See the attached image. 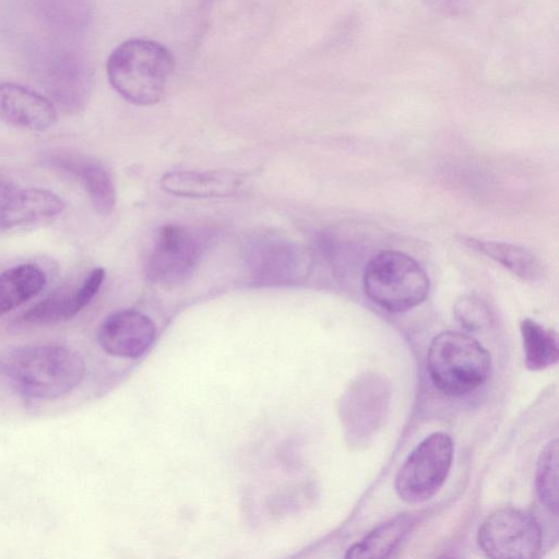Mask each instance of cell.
Masks as SVG:
<instances>
[{"label":"cell","mask_w":559,"mask_h":559,"mask_svg":"<svg viewBox=\"0 0 559 559\" xmlns=\"http://www.w3.org/2000/svg\"><path fill=\"white\" fill-rule=\"evenodd\" d=\"M85 362L75 349L59 344H34L0 354V374L16 392L36 400L71 393L83 380Z\"/></svg>","instance_id":"obj_1"},{"label":"cell","mask_w":559,"mask_h":559,"mask_svg":"<svg viewBox=\"0 0 559 559\" xmlns=\"http://www.w3.org/2000/svg\"><path fill=\"white\" fill-rule=\"evenodd\" d=\"M174 68L171 51L160 43L144 38L121 43L106 63L112 88L138 106H150L160 100Z\"/></svg>","instance_id":"obj_2"},{"label":"cell","mask_w":559,"mask_h":559,"mask_svg":"<svg viewBox=\"0 0 559 559\" xmlns=\"http://www.w3.org/2000/svg\"><path fill=\"white\" fill-rule=\"evenodd\" d=\"M491 357L474 337L454 331L436 335L428 348L427 370L444 394L462 396L483 385L489 377Z\"/></svg>","instance_id":"obj_3"},{"label":"cell","mask_w":559,"mask_h":559,"mask_svg":"<svg viewBox=\"0 0 559 559\" xmlns=\"http://www.w3.org/2000/svg\"><path fill=\"white\" fill-rule=\"evenodd\" d=\"M362 288L378 307L399 313L417 307L427 298L430 281L413 257L399 250H383L367 263Z\"/></svg>","instance_id":"obj_4"},{"label":"cell","mask_w":559,"mask_h":559,"mask_svg":"<svg viewBox=\"0 0 559 559\" xmlns=\"http://www.w3.org/2000/svg\"><path fill=\"white\" fill-rule=\"evenodd\" d=\"M452 438L442 431L427 436L408 454L400 467L394 487L408 503L429 500L444 484L452 465Z\"/></svg>","instance_id":"obj_5"},{"label":"cell","mask_w":559,"mask_h":559,"mask_svg":"<svg viewBox=\"0 0 559 559\" xmlns=\"http://www.w3.org/2000/svg\"><path fill=\"white\" fill-rule=\"evenodd\" d=\"M210 236L203 229L166 225L162 227L146 261V276L154 283L173 285L186 281L202 259Z\"/></svg>","instance_id":"obj_6"},{"label":"cell","mask_w":559,"mask_h":559,"mask_svg":"<svg viewBox=\"0 0 559 559\" xmlns=\"http://www.w3.org/2000/svg\"><path fill=\"white\" fill-rule=\"evenodd\" d=\"M477 542L490 558L532 559L540 555L543 528L531 513L501 508L490 513L480 524Z\"/></svg>","instance_id":"obj_7"},{"label":"cell","mask_w":559,"mask_h":559,"mask_svg":"<svg viewBox=\"0 0 559 559\" xmlns=\"http://www.w3.org/2000/svg\"><path fill=\"white\" fill-rule=\"evenodd\" d=\"M312 254L302 246L274 237L252 239L246 247V269L257 285H284L306 277Z\"/></svg>","instance_id":"obj_8"},{"label":"cell","mask_w":559,"mask_h":559,"mask_svg":"<svg viewBox=\"0 0 559 559\" xmlns=\"http://www.w3.org/2000/svg\"><path fill=\"white\" fill-rule=\"evenodd\" d=\"M391 400L390 383L376 373L356 379L343 402V421L349 441L366 444L380 428Z\"/></svg>","instance_id":"obj_9"},{"label":"cell","mask_w":559,"mask_h":559,"mask_svg":"<svg viewBox=\"0 0 559 559\" xmlns=\"http://www.w3.org/2000/svg\"><path fill=\"white\" fill-rule=\"evenodd\" d=\"M40 68V80L49 99L67 112L79 111L92 88L88 63L78 49L58 48L48 51Z\"/></svg>","instance_id":"obj_10"},{"label":"cell","mask_w":559,"mask_h":559,"mask_svg":"<svg viewBox=\"0 0 559 559\" xmlns=\"http://www.w3.org/2000/svg\"><path fill=\"white\" fill-rule=\"evenodd\" d=\"M102 348L117 357L138 358L155 338L153 321L134 309H122L109 314L98 329Z\"/></svg>","instance_id":"obj_11"},{"label":"cell","mask_w":559,"mask_h":559,"mask_svg":"<svg viewBox=\"0 0 559 559\" xmlns=\"http://www.w3.org/2000/svg\"><path fill=\"white\" fill-rule=\"evenodd\" d=\"M105 270L94 269L76 288L57 292L25 311L15 322L17 329L38 328L67 321L84 309L99 290Z\"/></svg>","instance_id":"obj_12"},{"label":"cell","mask_w":559,"mask_h":559,"mask_svg":"<svg viewBox=\"0 0 559 559\" xmlns=\"http://www.w3.org/2000/svg\"><path fill=\"white\" fill-rule=\"evenodd\" d=\"M0 120L15 128L44 131L57 120V109L46 96L11 82L0 83Z\"/></svg>","instance_id":"obj_13"},{"label":"cell","mask_w":559,"mask_h":559,"mask_svg":"<svg viewBox=\"0 0 559 559\" xmlns=\"http://www.w3.org/2000/svg\"><path fill=\"white\" fill-rule=\"evenodd\" d=\"M46 162L71 174L86 190L94 209L102 215L112 212L116 204L115 185L108 169L99 162L72 153H52Z\"/></svg>","instance_id":"obj_14"},{"label":"cell","mask_w":559,"mask_h":559,"mask_svg":"<svg viewBox=\"0 0 559 559\" xmlns=\"http://www.w3.org/2000/svg\"><path fill=\"white\" fill-rule=\"evenodd\" d=\"M245 178L228 170H179L160 177V187L169 194L185 198H225L235 195Z\"/></svg>","instance_id":"obj_15"},{"label":"cell","mask_w":559,"mask_h":559,"mask_svg":"<svg viewBox=\"0 0 559 559\" xmlns=\"http://www.w3.org/2000/svg\"><path fill=\"white\" fill-rule=\"evenodd\" d=\"M64 201L40 188L12 190L0 205V227L12 228L60 214Z\"/></svg>","instance_id":"obj_16"},{"label":"cell","mask_w":559,"mask_h":559,"mask_svg":"<svg viewBox=\"0 0 559 559\" xmlns=\"http://www.w3.org/2000/svg\"><path fill=\"white\" fill-rule=\"evenodd\" d=\"M463 242L490 258L523 281L536 282L544 275V266L531 250L510 242L464 237Z\"/></svg>","instance_id":"obj_17"},{"label":"cell","mask_w":559,"mask_h":559,"mask_svg":"<svg viewBox=\"0 0 559 559\" xmlns=\"http://www.w3.org/2000/svg\"><path fill=\"white\" fill-rule=\"evenodd\" d=\"M46 283L45 273L34 264L15 265L0 273V316L37 295Z\"/></svg>","instance_id":"obj_18"},{"label":"cell","mask_w":559,"mask_h":559,"mask_svg":"<svg viewBox=\"0 0 559 559\" xmlns=\"http://www.w3.org/2000/svg\"><path fill=\"white\" fill-rule=\"evenodd\" d=\"M414 524L409 514H401L381 523L361 540L348 548L346 558H384L399 546Z\"/></svg>","instance_id":"obj_19"},{"label":"cell","mask_w":559,"mask_h":559,"mask_svg":"<svg viewBox=\"0 0 559 559\" xmlns=\"http://www.w3.org/2000/svg\"><path fill=\"white\" fill-rule=\"evenodd\" d=\"M525 366L537 371L555 365L559 356L558 337L555 331L537 321L525 318L520 323Z\"/></svg>","instance_id":"obj_20"},{"label":"cell","mask_w":559,"mask_h":559,"mask_svg":"<svg viewBox=\"0 0 559 559\" xmlns=\"http://www.w3.org/2000/svg\"><path fill=\"white\" fill-rule=\"evenodd\" d=\"M536 493L555 516L558 512V442L549 441L539 454L536 467Z\"/></svg>","instance_id":"obj_21"},{"label":"cell","mask_w":559,"mask_h":559,"mask_svg":"<svg viewBox=\"0 0 559 559\" xmlns=\"http://www.w3.org/2000/svg\"><path fill=\"white\" fill-rule=\"evenodd\" d=\"M456 321L469 332H483L490 328L492 314L487 304L475 295H463L453 306Z\"/></svg>","instance_id":"obj_22"},{"label":"cell","mask_w":559,"mask_h":559,"mask_svg":"<svg viewBox=\"0 0 559 559\" xmlns=\"http://www.w3.org/2000/svg\"><path fill=\"white\" fill-rule=\"evenodd\" d=\"M431 9L443 13L462 11L472 0H425Z\"/></svg>","instance_id":"obj_23"},{"label":"cell","mask_w":559,"mask_h":559,"mask_svg":"<svg viewBox=\"0 0 559 559\" xmlns=\"http://www.w3.org/2000/svg\"><path fill=\"white\" fill-rule=\"evenodd\" d=\"M13 189L0 177V205L4 202L7 197Z\"/></svg>","instance_id":"obj_24"}]
</instances>
